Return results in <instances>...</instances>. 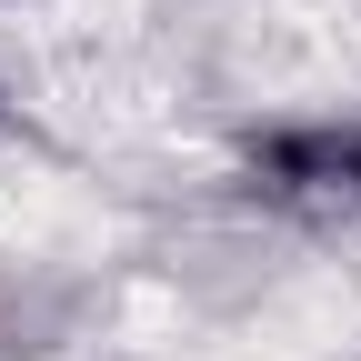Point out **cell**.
Returning <instances> with one entry per match:
<instances>
[{
	"instance_id": "cell-1",
	"label": "cell",
	"mask_w": 361,
	"mask_h": 361,
	"mask_svg": "<svg viewBox=\"0 0 361 361\" xmlns=\"http://www.w3.org/2000/svg\"><path fill=\"white\" fill-rule=\"evenodd\" d=\"M241 171L281 211H361V121H271Z\"/></svg>"
},
{
	"instance_id": "cell-2",
	"label": "cell",
	"mask_w": 361,
	"mask_h": 361,
	"mask_svg": "<svg viewBox=\"0 0 361 361\" xmlns=\"http://www.w3.org/2000/svg\"><path fill=\"white\" fill-rule=\"evenodd\" d=\"M0 121H11V101H0Z\"/></svg>"
}]
</instances>
